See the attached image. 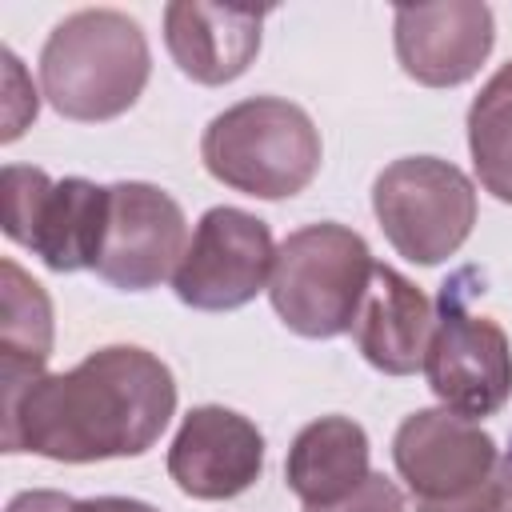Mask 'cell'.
Returning <instances> with one entry per match:
<instances>
[{"label":"cell","instance_id":"cell-5","mask_svg":"<svg viewBox=\"0 0 512 512\" xmlns=\"http://www.w3.org/2000/svg\"><path fill=\"white\" fill-rule=\"evenodd\" d=\"M108 220V188L44 168L4 164L0 172V224L4 236L40 256L52 272L96 268V252Z\"/></svg>","mask_w":512,"mask_h":512},{"label":"cell","instance_id":"cell-20","mask_svg":"<svg viewBox=\"0 0 512 512\" xmlns=\"http://www.w3.org/2000/svg\"><path fill=\"white\" fill-rule=\"evenodd\" d=\"M72 496H64V492H52V488H32V492H20L12 504H8V512H72Z\"/></svg>","mask_w":512,"mask_h":512},{"label":"cell","instance_id":"cell-21","mask_svg":"<svg viewBox=\"0 0 512 512\" xmlns=\"http://www.w3.org/2000/svg\"><path fill=\"white\" fill-rule=\"evenodd\" d=\"M72 512H160V508L132 496H92V500H76Z\"/></svg>","mask_w":512,"mask_h":512},{"label":"cell","instance_id":"cell-11","mask_svg":"<svg viewBox=\"0 0 512 512\" xmlns=\"http://www.w3.org/2000/svg\"><path fill=\"white\" fill-rule=\"evenodd\" d=\"M400 68L424 88H456L480 72L496 44L492 8L480 0L404 4L392 16Z\"/></svg>","mask_w":512,"mask_h":512},{"label":"cell","instance_id":"cell-3","mask_svg":"<svg viewBox=\"0 0 512 512\" xmlns=\"http://www.w3.org/2000/svg\"><path fill=\"white\" fill-rule=\"evenodd\" d=\"M200 156L220 184L256 200H284L316 180L324 144L300 104L248 96L204 128Z\"/></svg>","mask_w":512,"mask_h":512},{"label":"cell","instance_id":"cell-13","mask_svg":"<svg viewBox=\"0 0 512 512\" xmlns=\"http://www.w3.org/2000/svg\"><path fill=\"white\" fill-rule=\"evenodd\" d=\"M264 16L268 8L176 0L164 8V44L188 80L220 88L244 76L256 60Z\"/></svg>","mask_w":512,"mask_h":512},{"label":"cell","instance_id":"cell-17","mask_svg":"<svg viewBox=\"0 0 512 512\" xmlns=\"http://www.w3.org/2000/svg\"><path fill=\"white\" fill-rule=\"evenodd\" d=\"M468 152L484 192L512 204V60L496 68L468 108Z\"/></svg>","mask_w":512,"mask_h":512},{"label":"cell","instance_id":"cell-8","mask_svg":"<svg viewBox=\"0 0 512 512\" xmlns=\"http://www.w3.org/2000/svg\"><path fill=\"white\" fill-rule=\"evenodd\" d=\"M276 244L260 216L244 208H208L188 236V248L172 272L180 304L196 312H232L256 300L272 280Z\"/></svg>","mask_w":512,"mask_h":512},{"label":"cell","instance_id":"cell-4","mask_svg":"<svg viewBox=\"0 0 512 512\" xmlns=\"http://www.w3.org/2000/svg\"><path fill=\"white\" fill-rule=\"evenodd\" d=\"M372 248L360 232L336 220L304 224L276 248L268 300L284 328L308 340L344 336L372 280Z\"/></svg>","mask_w":512,"mask_h":512},{"label":"cell","instance_id":"cell-2","mask_svg":"<svg viewBox=\"0 0 512 512\" xmlns=\"http://www.w3.org/2000/svg\"><path fill=\"white\" fill-rule=\"evenodd\" d=\"M152 76L144 28L116 8L64 16L40 48V88L64 120L100 124L124 116Z\"/></svg>","mask_w":512,"mask_h":512},{"label":"cell","instance_id":"cell-18","mask_svg":"<svg viewBox=\"0 0 512 512\" xmlns=\"http://www.w3.org/2000/svg\"><path fill=\"white\" fill-rule=\"evenodd\" d=\"M416 512H512V456H500V464L460 500L416 504Z\"/></svg>","mask_w":512,"mask_h":512},{"label":"cell","instance_id":"cell-9","mask_svg":"<svg viewBox=\"0 0 512 512\" xmlns=\"http://www.w3.org/2000/svg\"><path fill=\"white\" fill-rule=\"evenodd\" d=\"M188 248L184 208L156 184H108V220L96 252V276L120 292L160 288Z\"/></svg>","mask_w":512,"mask_h":512},{"label":"cell","instance_id":"cell-10","mask_svg":"<svg viewBox=\"0 0 512 512\" xmlns=\"http://www.w3.org/2000/svg\"><path fill=\"white\" fill-rule=\"evenodd\" d=\"M392 460L416 504H444L472 492L500 464V448L480 420L452 408H420L396 428Z\"/></svg>","mask_w":512,"mask_h":512},{"label":"cell","instance_id":"cell-15","mask_svg":"<svg viewBox=\"0 0 512 512\" xmlns=\"http://www.w3.org/2000/svg\"><path fill=\"white\" fill-rule=\"evenodd\" d=\"M284 480L308 508L344 500L368 480V432L348 416H320L304 424L288 448Z\"/></svg>","mask_w":512,"mask_h":512},{"label":"cell","instance_id":"cell-6","mask_svg":"<svg viewBox=\"0 0 512 512\" xmlns=\"http://www.w3.org/2000/svg\"><path fill=\"white\" fill-rule=\"evenodd\" d=\"M372 212L404 260L440 264L472 236L476 188L440 156H404L376 176Z\"/></svg>","mask_w":512,"mask_h":512},{"label":"cell","instance_id":"cell-7","mask_svg":"<svg viewBox=\"0 0 512 512\" xmlns=\"http://www.w3.org/2000/svg\"><path fill=\"white\" fill-rule=\"evenodd\" d=\"M460 284H444L424 376L436 400L468 420L500 412L512 396V344L492 316L468 312Z\"/></svg>","mask_w":512,"mask_h":512},{"label":"cell","instance_id":"cell-14","mask_svg":"<svg viewBox=\"0 0 512 512\" xmlns=\"http://www.w3.org/2000/svg\"><path fill=\"white\" fill-rule=\"evenodd\" d=\"M348 332L376 372L412 376L416 368H424L436 332V308L404 272L376 264Z\"/></svg>","mask_w":512,"mask_h":512},{"label":"cell","instance_id":"cell-16","mask_svg":"<svg viewBox=\"0 0 512 512\" xmlns=\"http://www.w3.org/2000/svg\"><path fill=\"white\" fill-rule=\"evenodd\" d=\"M52 356V300L16 260H0V384L44 376Z\"/></svg>","mask_w":512,"mask_h":512},{"label":"cell","instance_id":"cell-1","mask_svg":"<svg viewBox=\"0 0 512 512\" xmlns=\"http://www.w3.org/2000/svg\"><path fill=\"white\" fill-rule=\"evenodd\" d=\"M4 452L92 464L148 452L176 412L172 368L136 344L88 352L68 372L0 384Z\"/></svg>","mask_w":512,"mask_h":512},{"label":"cell","instance_id":"cell-12","mask_svg":"<svg viewBox=\"0 0 512 512\" xmlns=\"http://www.w3.org/2000/svg\"><path fill=\"white\" fill-rule=\"evenodd\" d=\"M264 472V436L260 428L224 408L200 404L180 420V432L168 448V476L192 500H232L248 492Z\"/></svg>","mask_w":512,"mask_h":512},{"label":"cell","instance_id":"cell-19","mask_svg":"<svg viewBox=\"0 0 512 512\" xmlns=\"http://www.w3.org/2000/svg\"><path fill=\"white\" fill-rule=\"evenodd\" d=\"M304 512H408V504H404V492H400L388 476L368 472V480H364L356 492H348L344 500L312 504V508H304Z\"/></svg>","mask_w":512,"mask_h":512}]
</instances>
